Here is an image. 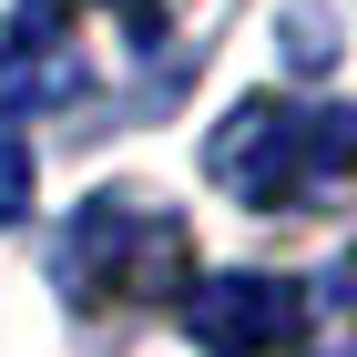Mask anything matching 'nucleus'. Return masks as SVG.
Instances as JSON below:
<instances>
[{
    "label": "nucleus",
    "mask_w": 357,
    "mask_h": 357,
    "mask_svg": "<svg viewBox=\"0 0 357 357\" xmlns=\"http://www.w3.org/2000/svg\"><path fill=\"white\" fill-rule=\"evenodd\" d=\"M296 347L306 357H357V255H337L317 286H296Z\"/></svg>",
    "instance_id": "nucleus-4"
},
{
    "label": "nucleus",
    "mask_w": 357,
    "mask_h": 357,
    "mask_svg": "<svg viewBox=\"0 0 357 357\" xmlns=\"http://www.w3.org/2000/svg\"><path fill=\"white\" fill-rule=\"evenodd\" d=\"M0 225H31V143L0 123Z\"/></svg>",
    "instance_id": "nucleus-5"
},
{
    "label": "nucleus",
    "mask_w": 357,
    "mask_h": 357,
    "mask_svg": "<svg viewBox=\"0 0 357 357\" xmlns=\"http://www.w3.org/2000/svg\"><path fill=\"white\" fill-rule=\"evenodd\" d=\"M204 174H215L235 204H337V194L357 184V102H275V92H255V102H235L204 133Z\"/></svg>",
    "instance_id": "nucleus-1"
},
{
    "label": "nucleus",
    "mask_w": 357,
    "mask_h": 357,
    "mask_svg": "<svg viewBox=\"0 0 357 357\" xmlns=\"http://www.w3.org/2000/svg\"><path fill=\"white\" fill-rule=\"evenodd\" d=\"M174 317L204 357H275V347H296V275H255V266L194 275L174 296Z\"/></svg>",
    "instance_id": "nucleus-3"
},
{
    "label": "nucleus",
    "mask_w": 357,
    "mask_h": 357,
    "mask_svg": "<svg viewBox=\"0 0 357 357\" xmlns=\"http://www.w3.org/2000/svg\"><path fill=\"white\" fill-rule=\"evenodd\" d=\"M112 10H153V0H112Z\"/></svg>",
    "instance_id": "nucleus-7"
},
{
    "label": "nucleus",
    "mask_w": 357,
    "mask_h": 357,
    "mask_svg": "<svg viewBox=\"0 0 357 357\" xmlns=\"http://www.w3.org/2000/svg\"><path fill=\"white\" fill-rule=\"evenodd\" d=\"M61 296L92 306V317H112V306H174L194 286V245L184 225H174V204H153V194H92L82 215L61 225Z\"/></svg>",
    "instance_id": "nucleus-2"
},
{
    "label": "nucleus",
    "mask_w": 357,
    "mask_h": 357,
    "mask_svg": "<svg viewBox=\"0 0 357 357\" xmlns=\"http://www.w3.org/2000/svg\"><path fill=\"white\" fill-rule=\"evenodd\" d=\"M72 10H82V0H21V31H10V41H61Z\"/></svg>",
    "instance_id": "nucleus-6"
}]
</instances>
